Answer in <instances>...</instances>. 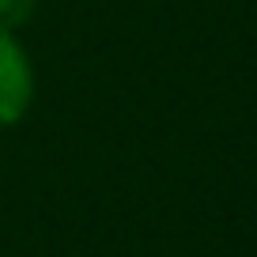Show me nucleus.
Returning <instances> with one entry per match:
<instances>
[{
  "label": "nucleus",
  "mask_w": 257,
  "mask_h": 257,
  "mask_svg": "<svg viewBox=\"0 0 257 257\" xmlns=\"http://www.w3.org/2000/svg\"><path fill=\"white\" fill-rule=\"evenodd\" d=\"M34 98V68L23 42L0 27V128L16 125Z\"/></svg>",
  "instance_id": "nucleus-1"
},
{
  "label": "nucleus",
  "mask_w": 257,
  "mask_h": 257,
  "mask_svg": "<svg viewBox=\"0 0 257 257\" xmlns=\"http://www.w3.org/2000/svg\"><path fill=\"white\" fill-rule=\"evenodd\" d=\"M34 8H38V0H0V27L4 31L23 27L34 16Z\"/></svg>",
  "instance_id": "nucleus-2"
}]
</instances>
